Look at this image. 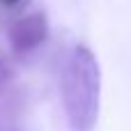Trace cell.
Wrapping results in <instances>:
<instances>
[{
  "instance_id": "4",
  "label": "cell",
  "mask_w": 131,
  "mask_h": 131,
  "mask_svg": "<svg viewBox=\"0 0 131 131\" xmlns=\"http://www.w3.org/2000/svg\"><path fill=\"white\" fill-rule=\"evenodd\" d=\"M16 2H21V0H0V5H5V7H12V5H16Z\"/></svg>"
},
{
  "instance_id": "2",
  "label": "cell",
  "mask_w": 131,
  "mask_h": 131,
  "mask_svg": "<svg viewBox=\"0 0 131 131\" xmlns=\"http://www.w3.org/2000/svg\"><path fill=\"white\" fill-rule=\"evenodd\" d=\"M48 37V21L44 12H32L16 18L9 28V46L16 53H30Z\"/></svg>"
},
{
  "instance_id": "3",
  "label": "cell",
  "mask_w": 131,
  "mask_h": 131,
  "mask_svg": "<svg viewBox=\"0 0 131 131\" xmlns=\"http://www.w3.org/2000/svg\"><path fill=\"white\" fill-rule=\"evenodd\" d=\"M9 76H12V71H9V67H7V62L0 58V88L9 81Z\"/></svg>"
},
{
  "instance_id": "1",
  "label": "cell",
  "mask_w": 131,
  "mask_h": 131,
  "mask_svg": "<svg viewBox=\"0 0 131 131\" xmlns=\"http://www.w3.org/2000/svg\"><path fill=\"white\" fill-rule=\"evenodd\" d=\"M60 97L64 117L71 131H92L99 120L101 106V71L94 53L78 44L62 69Z\"/></svg>"
}]
</instances>
